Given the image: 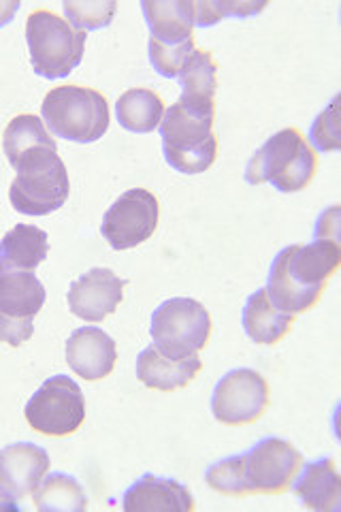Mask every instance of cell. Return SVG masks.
I'll return each mask as SVG.
<instances>
[{
  "label": "cell",
  "mask_w": 341,
  "mask_h": 512,
  "mask_svg": "<svg viewBox=\"0 0 341 512\" xmlns=\"http://www.w3.org/2000/svg\"><path fill=\"white\" fill-rule=\"evenodd\" d=\"M341 265V246L331 239H314L312 244L284 248L271 265L267 297L286 314H303L320 301L324 286Z\"/></svg>",
  "instance_id": "obj_1"
},
{
  "label": "cell",
  "mask_w": 341,
  "mask_h": 512,
  "mask_svg": "<svg viewBox=\"0 0 341 512\" xmlns=\"http://www.w3.org/2000/svg\"><path fill=\"white\" fill-rule=\"evenodd\" d=\"M165 111L167 107L165 101L160 99V94L148 88L126 90L116 103L120 126L137 135L154 133L162 118H165Z\"/></svg>",
  "instance_id": "obj_23"
},
{
  "label": "cell",
  "mask_w": 341,
  "mask_h": 512,
  "mask_svg": "<svg viewBox=\"0 0 341 512\" xmlns=\"http://www.w3.org/2000/svg\"><path fill=\"white\" fill-rule=\"evenodd\" d=\"M216 114L192 109L182 101L173 103L160 122L162 152L171 169L184 175L205 173L218 158V137L214 133Z\"/></svg>",
  "instance_id": "obj_3"
},
{
  "label": "cell",
  "mask_w": 341,
  "mask_h": 512,
  "mask_svg": "<svg viewBox=\"0 0 341 512\" xmlns=\"http://www.w3.org/2000/svg\"><path fill=\"white\" fill-rule=\"evenodd\" d=\"M265 7L267 3H231V0H222V3H218L222 18H252V15L261 13Z\"/></svg>",
  "instance_id": "obj_32"
},
{
  "label": "cell",
  "mask_w": 341,
  "mask_h": 512,
  "mask_svg": "<svg viewBox=\"0 0 341 512\" xmlns=\"http://www.w3.org/2000/svg\"><path fill=\"white\" fill-rule=\"evenodd\" d=\"M41 512H84L88 508L86 491L69 474H45L41 485L32 493Z\"/></svg>",
  "instance_id": "obj_24"
},
{
  "label": "cell",
  "mask_w": 341,
  "mask_h": 512,
  "mask_svg": "<svg viewBox=\"0 0 341 512\" xmlns=\"http://www.w3.org/2000/svg\"><path fill=\"white\" fill-rule=\"evenodd\" d=\"M126 282L107 267H94L69 288V310L86 323H103L120 308Z\"/></svg>",
  "instance_id": "obj_13"
},
{
  "label": "cell",
  "mask_w": 341,
  "mask_h": 512,
  "mask_svg": "<svg viewBox=\"0 0 341 512\" xmlns=\"http://www.w3.org/2000/svg\"><path fill=\"white\" fill-rule=\"evenodd\" d=\"M13 169L18 175L11 182L9 199L15 212L24 216H47L67 203L71 180L58 150H32L24 154Z\"/></svg>",
  "instance_id": "obj_4"
},
{
  "label": "cell",
  "mask_w": 341,
  "mask_h": 512,
  "mask_svg": "<svg viewBox=\"0 0 341 512\" xmlns=\"http://www.w3.org/2000/svg\"><path fill=\"white\" fill-rule=\"evenodd\" d=\"M50 455L32 442L9 444L0 451V510H20L50 472Z\"/></svg>",
  "instance_id": "obj_12"
},
{
  "label": "cell",
  "mask_w": 341,
  "mask_h": 512,
  "mask_svg": "<svg viewBox=\"0 0 341 512\" xmlns=\"http://www.w3.org/2000/svg\"><path fill=\"white\" fill-rule=\"evenodd\" d=\"M24 416L28 425L50 438L71 436L86 421V399L69 376H52L30 397Z\"/></svg>",
  "instance_id": "obj_8"
},
{
  "label": "cell",
  "mask_w": 341,
  "mask_h": 512,
  "mask_svg": "<svg viewBox=\"0 0 341 512\" xmlns=\"http://www.w3.org/2000/svg\"><path fill=\"white\" fill-rule=\"evenodd\" d=\"M158 220L160 205L154 192L131 188L109 207L101 231L113 250H131L148 242L158 229Z\"/></svg>",
  "instance_id": "obj_10"
},
{
  "label": "cell",
  "mask_w": 341,
  "mask_h": 512,
  "mask_svg": "<svg viewBox=\"0 0 341 512\" xmlns=\"http://www.w3.org/2000/svg\"><path fill=\"white\" fill-rule=\"evenodd\" d=\"M292 491L303 506L318 512L341 510V478L333 459H318L301 466L292 480Z\"/></svg>",
  "instance_id": "obj_17"
},
{
  "label": "cell",
  "mask_w": 341,
  "mask_h": 512,
  "mask_svg": "<svg viewBox=\"0 0 341 512\" xmlns=\"http://www.w3.org/2000/svg\"><path fill=\"white\" fill-rule=\"evenodd\" d=\"M86 37V32L75 30L54 11H32L26 22L32 69L45 79L69 77L84 58Z\"/></svg>",
  "instance_id": "obj_6"
},
{
  "label": "cell",
  "mask_w": 341,
  "mask_h": 512,
  "mask_svg": "<svg viewBox=\"0 0 341 512\" xmlns=\"http://www.w3.org/2000/svg\"><path fill=\"white\" fill-rule=\"evenodd\" d=\"M41 120L54 137L75 143H94L107 133L111 111L99 90L58 86L43 99Z\"/></svg>",
  "instance_id": "obj_5"
},
{
  "label": "cell",
  "mask_w": 341,
  "mask_h": 512,
  "mask_svg": "<svg viewBox=\"0 0 341 512\" xmlns=\"http://www.w3.org/2000/svg\"><path fill=\"white\" fill-rule=\"evenodd\" d=\"M118 361V346L109 333L99 327H81L67 342V363L88 382L107 378Z\"/></svg>",
  "instance_id": "obj_14"
},
{
  "label": "cell",
  "mask_w": 341,
  "mask_h": 512,
  "mask_svg": "<svg viewBox=\"0 0 341 512\" xmlns=\"http://www.w3.org/2000/svg\"><path fill=\"white\" fill-rule=\"evenodd\" d=\"M141 9L150 28V39L165 45L194 39V11L190 0H143Z\"/></svg>",
  "instance_id": "obj_19"
},
{
  "label": "cell",
  "mask_w": 341,
  "mask_h": 512,
  "mask_svg": "<svg viewBox=\"0 0 341 512\" xmlns=\"http://www.w3.org/2000/svg\"><path fill=\"white\" fill-rule=\"evenodd\" d=\"M194 50H197V47H194V39L177 45H165L150 39V62L158 75L167 79H177V75H180L182 67Z\"/></svg>",
  "instance_id": "obj_28"
},
{
  "label": "cell",
  "mask_w": 341,
  "mask_h": 512,
  "mask_svg": "<svg viewBox=\"0 0 341 512\" xmlns=\"http://www.w3.org/2000/svg\"><path fill=\"white\" fill-rule=\"evenodd\" d=\"M45 306V286L35 271L0 269V316L35 320Z\"/></svg>",
  "instance_id": "obj_18"
},
{
  "label": "cell",
  "mask_w": 341,
  "mask_h": 512,
  "mask_svg": "<svg viewBox=\"0 0 341 512\" xmlns=\"http://www.w3.org/2000/svg\"><path fill=\"white\" fill-rule=\"evenodd\" d=\"M295 325V316L273 306L265 288L248 297L243 306V331L256 344H278Z\"/></svg>",
  "instance_id": "obj_21"
},
{
  "label": "cell",
  "mask_w": 341,
  "mask_h": 512,
  "mask_svg": "<svg viewBox=\"0 0 341 512\" xmlns=\"http://www.w3.org/2000/svg\"><path fill=\"white\" fill-rule=\"evenodd\" d=\"M182 96L180 101L192 109L216 114V92H218V64L205 50H194L180 75Z\"/></svg>",
  "instance_id": "obj_20"
},
{
  "label": "cell",
  "mask_w": 341,
  "mask_h": 512,
  "mask_svg": "<svg viewBox=\"0 0 341 512\" xmlns=\"http://www.w3.org/2000/svg\"><path fill=\"white\" fill-rule=\"evenodd\" d=\"M50 252L47 233L32 224H18L0 239V269L35 271Z\"/></svg>",
  "instance_id": "obj_22"
},
{
  "label": "cell",
  "mask_w": 341,
  "mask_h": 512,
  "mask_svg": "<svg viewBox=\"0 0 341 512\" xmlns=\"http://www.w3.org/2000/svg\"><path fill=\"white\" fill-rule=\"evenodd\" d=\"M318 171V154L297 128L269 137L246 167V182L250 186L271 184L275 190L299 192L307 188Z\"/></svg>",
  "instance_id": "obj_2"
},
{
  "label": "cell",
  "mask_w": 341,
  "mask_h": 512,
  "mask_svg": "<svg viewBox=\"0 0 341 512\" xmlns=\"http://www.w3.org/2000/svg\"><path fill=\"white\" fill-rule=\"evenodd\" d=\"M18 11H20L18 0H0V28L7 26Z\"/></svg>",
  "instance_id": "obj_33"
},
{
  "label": "cell",
  "mask_w": 341,
  "mask_h": 512,
  "mask_svg": "<svg viewBox=\"0 0 341 512\" xmlns=\"http://www.w3.org/2000/svg\"><path fill=\"white\" fill-rule=\"evenodd\" d=\"M269 404L267 380L250 367H239L222 376L211 395V412L216 421L229 427L250 425L263 419Z\"/></svg>",
  "instance_id": "obj_9"
},
{
  "label": "cell",
  "mask_w": 341,
  "mask_h": 512,
  "mask_svg": "<svg viewBox=\"0 0 341 512\" xmlns=\"http://www.w3.org/2000/svg\"><path fill=\"white\" fill-rule=\"evenodd\" d=\"M67 22L81 32L88 30H101L107 28L113 18H116L118 3L116 0H86V3H75V0H67L62 5Z\"/></svg>",
  "instance_id": "obj_27"
},
{
  "label": "cell",
  "mask_w": 341,
  "mask_h": 512,
  "mask_svg": "<svg viewBox=\"0 0 341 512\" xmlns=\"http://www.w3.org/2000/svg\"><path fill=\"white\" fill-rule=\"evenodd\" d=\"M205 480L209 489H214L220 495H229V498H246V495H252L246 478V468H243V453L211 463L205 472Z\"/></svg>",
  "instance_id": "obj_26"
},
{
  "label": "cell",
  "mask_w": 341,
  "mask_h": 512,
  "mask_svg": "<svg viewBox=\"0 0 341 512\" xmlns=\"http://www.w3.org/2000/svg\"><path fill=\"white\" fill-rule=\"evenodd\" d=\"M203 370V361L199 355H190L184 359L167 357L154 346L141 350L137 359V378L148 389L171 393L177 389H186Z\"/></svg>",
  "instance_id": "obj_15"
},
{
  "label": "cell",
  "mask_w": 341,
  "mask_h": 512,
  "mask_svg": "<svg viewBox=\"0 0 341 512\" xmlns=\"http://www.w3.org/2000/svg\"><path fill=\"white\" fill-rule=\"evenodd\" d=\"M32 333H35V320L0 316V342H5L7 346H22L32 338Z\"/></svg>",
  "instance_id": "obj_30"
},
{
  "label": "cell",
  "mask_w": 341,
  "mask_h": 512,
  "mask_svg": "<svg viewBox=\"0 0 341 512\" xmlns=\"http://www.w3.org/2000/svg\"><path fill=\"white\" fill-rule=\"evenodd\" d=\"M316 239H331V242H339V207L333 205L327 212H322L316 222Z\"/></svg>",
  "instance_id": "obj_31"
},
{
  "label": "cell",
  "mask_w": 341,
  "mask_h": 512,
  "mask_svg": "<svg viewBox=\"0 0 341 512\" xmlns=\"http://www.w3.org/2000/svg\"><path fill=\"white\" fill-rule=\"evenodd\" d=\"M337 99L314 120L310 133V146L320 152L339 150V120H337Z\"/></svg>",
  "instance_id": "obj_29"
},
{
  "label": "cell",
  "mask_w": 341,
  "mask_h": 512,
  "mask_svg": "<svg viewBox=\"0 0 341 512\" xmlns=\"http://www.w3.org/2000/svg\"><path fill=\"white\" fill-rule=\"evenodd\" d=\"M301 466V453L282 438H263L243 453V468L252 493L278 495L288 491Z\"/></svg>",
  "instance_id": "obj_11"
},
{
  "label": "cell",
  "mask_w": 341,
  "mask_h": 512,
  "mask_svg": "<svg viewBox=\"0 0 341 512\" xmlns=\"http://www.w3.org/2000/svg\"><path fill=\"white\" fill-rule=\"evenodd\" d=\"M122 508L126 512H143V510H175V512H192L194 498L182 483L175 478L145 474L135 485L124 491Z\"/></svg>",
  "instance_id": "obj_16"
},
{
  "label": "cell",
  "mask_w": 341,
  "mask_h": 512,
  "mask_svg": "<svg viewBox=\"0 0 341 512\" xmlns=\"http://www.w3.org/2000/svg\"><path fill=\"white\" fill-rule=\"evenodd\" d=\"M152 346L167 357L184 359L199 352L211 338V314L203 303L188 297H173L154 310Z\"/></svg>",
  "instance_id": "obj_7"
},
{
  "label": "cell",
  "mask_w": 341,
  "mask_h": 512,
  "mask_svg": "<svg viewBox=\"0 0 341 512\" xmlns=\"http://www.w3.org/2000/svg\"><path fill=\"white\" fill-rule=\"evenodd\" d=\"M3 148L7 154V160L11 163V167L18 165V160L32 152L37 148H52L58 150L56 139L52 137V133L47 131L45 122L39 116L32 114H22L15 116L3 135Z\"/></svg>",
  "instance_id": "obj_25"
}]
</instances>
